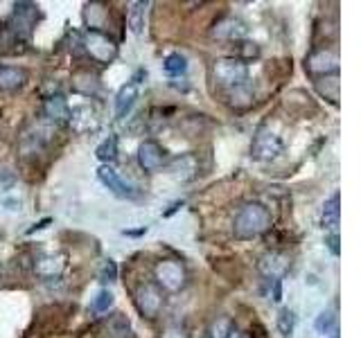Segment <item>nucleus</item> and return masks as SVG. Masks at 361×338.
<instances>
[{"instance_id":"obj_14","label":"nucleus","mask_w":361,"mask_h":338,"mask_svg":"<svg viewBox=\"0 0 361 338\" xmlns=\"http://www.w3.org/2000/svg\"><path fill=\"white\" fill-rule=\"evenodd\" d=\"M43 115L50 124H54V127H63V124H68V120H71V106H68L66 97L50 95L43 101Z\"/></svg>"},{"instance_id":"obj_25","label":"nucleus","mask_w":361,"mask_h":338,"mask_svg":"<svg viewBox=\"0 0 361 338\" xmlns=\"http://www.w3.org/2000/svg\"><path fill=\"white\" fill-rule=\"evenodd\" d=\"M233 330L235 327L228 315H217L208 327V338H228Z\"/></svg>"},{"instance_id":"obj_27","label":"nucleus","mask_w":361,"mask_h":338,"mask_svg":"<svg viewBox=\"0 0 361 338\" xmlns=\"http://www.w3.org/2000/svg\"><path fill=\"white\" fill-rule=\"evenodd\" d=\"M316 327V332H319L321 336H332L334 332H338V327H336V315L327 309V311H321L319 313V318H316L314 323Z\"/></svg>"},{"instance_id":"obj_13","label":"nucleus","mask_w":361,"mask_h":338,"mask_svg":"<svg viewBox=\"0 0 361 338\" xmlns=\"http://www.w3.org/2000/svg\"><path fill=\"white\" fill-rule=\"evenodd\" d=\"M66 268V257L63 255H54V253H43L37 255L34 259V273L43 280H54L63 273Z\"/></svg>"},{"instance_id":"obj_9","label":"nucleus","mask_w":361,"mask_h":338,"mask_svg":"<svg viewBox=\"0 0 361 338\" xmlns=\"http://www.w3.org/2000/svg\"><path fill=\"white\" fill-rule=\"evenodd\" d=\"M97 180L111 192V194H116L118 199H129V201L131 199H138V189H135L133 185H129L127 180H122L118 176L116 169L109 167V165H102L97 169Z\"/></svg>"},{"instance_id":"obj_1","label":"nucleus","mask_w":361,"mask_h":338,"mask_svg":"<svg viewBox=\"0 0 361 338\" xmlns=\"http://www.w3.org/2000/svg\"><path fill=\"white\" fill-rule=\"evenodd\" d=\"M271 228V212L262 203H246L240 212L235 214L233 230L240 239H253V237L264 234Z\"/></svg>"},{"instance_id":"obj_32","label":"nucleus","mask_w":361,"mask_h":338,"mask_svg":"<svg viewBox=\"0 0 361 338\" xmlns=\"http://www.w3.org/2000/svg\"><path fill=\"white\" fill-rule=\"evenodd\" d=\"M325 244H327V248L332 251V255H338V253H341V248H338V232L327 234V237H325Z\"/></svg>"},{"instance_id":"obj_26","label":"nucleus","mask_w":361,"mask_h":338,"mask_svg":"<svg viewBox=\"0 0 361 338\" xmlns=\"http://www.w3.org/2000/svg\"><path fill=\"white\" fill-rule=\"evenodd\" d=\"M163 68H165V73L169 77H180V75L188 73V59H185L183 54L174 52V54H169L167 59L163 61Z\"/></svg>"},{"instance_id":"obj_11","label":"nucleus","mask_w":361,"mask_h":338,"mask_svg":"<svg viewBox=\"0 0 361 338\" xmlns=\"http://www.w3.org/2000/svg\"><path fill=\"white\" fill-rule=\"evenodd\" d=\"M167 163V151L163 144H158L156 140H145L138 146V165L145 169V172H158L163 165Z\"/></svg>"},{"instance_id":"obj_20","label":"nucleus","mask_w":361,"mask_h":338,"mask_svg":"<svg viewBox=\"0 0 361 338\" xmlns=\"http://www.w3.org/2000/svg\"><path fill=\"white\" fill-rule=\"evenodd\" d=\"M316 90L319 95L325 97L332 106H338V95H341V82H338V75H327L316 79Z\"/></svg>"},{"instance_id":"obj_18","label":"nucleus","mask_w":361,"mask_h":338,"mask_svg":"<svg viewBox=\"0 0 361 338\" xmlns=\"http://www.w3.org/2000/svg\"><path fill=\"white\" fill-rule=\"evenodd\" d=\"M135 99H138V86L135 84H124L118 95H116V118H127L129 111L133 108Z\"/></svg>"},{"instance_id":"obj_36","label":"nucleus","mask_w":361,"mask_h":338,"mask_svg":"<svg viewBox=\"0 0 361 338\" xmlns=\"http://www.w3.org/2000/svg\"><path fill=\"white\" fill-rule=\"evenodd\" d=\"M0 287H3V277H0Z\"/></svg>"},{"instance_id":"obj_31","label":"nucleus","mask_w":361,"mask_h":338,"mask_svg":"<svg viewBox=\"0 0 361 338\" xmlns=\"http://www.w3.org/2000/svg\"><path fill=\"white\" fill-rule=\"evenodd\" d=\"M240 52L244 54V56H242V61L246 63L248 56H257V54H259V48H257L255 43H248V41H244V43L240 45Z\"/></svg>"},{"instance_id":"obj_17","label":"nucleus","mask_w":361,"mask_h":338,"mask_svg":"<svg viewBox=\"0 0 361 338\" xmlns=\"http://www.w3.org/2000/svg\"><path fill=\"white\" fill-rule=\"evenodd\" d=\"M169 172H172V176L176 180H180V183H185V180H192L197 176L199 172V163L197 158L192 154H185V156H178L174 158L172 163H169Z\"/></svg>"},{"instance_id":"obj_7","label":"nucleus","mask_w":361,"mask_h":338,"mask_svg":"<svg viewBox=\"0 0 361 338\" xmlns=\"http://www.w3.org/2000/svg\"><path fill=\"white\" fill-rule=\"evenodd\" d=\"M156 280L161 291H180L185 287V268L176 259H163L156 264Z\"/></svg>"},{"instance_id":"obj_19","label":"nucleus","mask_w":361,"mask_h":338,"mask_svg":"<svg viewBox=\"0 0 361 338\" xmlns=\"http://www.w3.org/2000/svg\"><path fill=\"white\" fill-rule=\"evenodd\" d=\"M287 268H289L287 257L282 253H271L259 262V270L271 280H282V275L287 273Z\"/></svg>"},{"instance_id":"obj_16","label":"nucleus","mask_w":361,"mask_h":338,"mask_svg":"<svg viewBox=\"0 0 361 338\" xmlns=\"http://www.w3.org/2000/svg\"><path fill=\"white\" fill-rule=\"evenodd\" d=\"M27 82V70L16 65H3L0 68V90L3 93H14V90L23 88Z\"/></svg>"},{"instance_id":"obj_5","label":"nucleus","mask_w":361,"mask_h":338,"mask_svg":"<svg viewBox=\"0 0 361 338\" xmlns=\"http://www.w3.org/2000/svg\"><path fill=\"white\" fill-rule=\"evenodd\" d=\"M135 309L140 311L142 318L154 320L163 309V291L154 282H142L135 291Z\"/></svg>"},{"instance_id":"obj_35","label":"nucleus","mask_w":361,"mask_h":338,"mask_svg":"<svg viewBox=\"0 0 361 338\" xmlns=\"http://www.w3.org/2000/svg\"><path fill=\"white\" fill-rule=\"evenodd\" d=\"M327 338H338V332H334L332 336H327Z\"/></svg>"},{"instance_id":"obj_24","label":"nucleus","mask_w":361,"mask_h":338,"mask_svg":"<svg viewBox=\"0 0 361 338\" xmlns=\"http://www.w3.org/2000/svg\"><path fill=\"white\" fill-rule=\"evenodd\" d=\"M95 156L104 165L116 161V158H118V138H116V135H109L106 140H102V144L95 149Z\"/></svg>"},{"instance_id":"obj_33","label":"nucleus","mask_w":361,"mask_h":338,"mask_svg":"<svg viewBox=\"0 0 361 338\" xmlns=\"http://www.w3.org/2000/svg\"><path fill=\"white\" fill-rule=\"evenodd\" d=\"M48 223H52V219H43V221H39L37 225H34V228H30V230H27V234L37 232V230H43V228H45V225H48Z\"/></svg>"},{"instance_id":"obj_3","label":"nucleus","mask_w":361,"mask_h":338,"mask_svg":"<svg viewBox=\"0 0 361 338\" xmlns=\"http://www.w3.org/2000/svg\"><path fill=\"white\" fill-rule=\"evenodd\" d=\"M214 82L224 88H237L244 86L248 79V63H244L240 56H221L212 65Z\"/></svg>"},{"instance_id":"obj_30","label":"nucleus","mask_w":361,"mask_h":338,"mask_svg":"<svg viewBox=\"0 0 361 338\" xmlns=\"http://www.w3.org/2000/svg\"><path fill=\"white\" fill-rule=\"evenodd\" d=\"M118 280V266L113 259H106L104 264H102V270H99V282H104V284H111V282Z\"/></svg>"},{"instance_id":"obj_34","label":"nucleus","mask_w":361,"mask_h":338,"mask_svg":"<svg viewBox=\"0 0 361 338\" xmlns=\"http://www.w3.org/2000/svg\"><path fill=\"white\" fill-rule=\"evenodd\" d=\"M228 338H251V334H246V332H242V330H233Z\"/></svg>"},{"instance_id":"obj_23","label":"nucleus","mask_w":361,"mask_h":338,"mask_svg":"<svg viewBox=\"0 0 361 338\" xmlns=\"http://www.w3.org/2000/svg\"><path fill=\"white\" fill-rule=\"evenodd\" d=\"M228 99H231V106H235V108H248L253 104V93H251V88L244 84V86L231 88Z\"/></svg>"},{"instance_id":"obj_8","label":"nucleus","mask_w":361,"mask_h":338,"mask_svg":"<svg viewBox=\"0 0 361 338\" xmlns=\"http://www.w3.org/2000/svg\"><path fill=\"white\" fill-rule=\"evenodd\" d=\"M282 149H285V144H282V140L278 138V135L262 129V131H257V135L253 138L251 156L255 158V161L267 163V161H274V158H278L282 154Z\"/></svg>"},{"instance_id":"obj_6","label":"nucleus","mask_w":361,"mask_h":338,"mask_svg":"<svg viewBox=\"0 0 361 338\" xmlns=\"http://www.w3.org/2000/svg\"><path fill=\"white\" fill-rule=\"evenodd\" d=\"M305 70L310 75H319V77L336 75L338 73V52L334 48H327V45L312 50L307 59H305Z\"/></svg>"},{"instance_id":"obj_29","label":"nucleus","mask_w":361,"mask_h":338,"mask_svg":"<svg viewBox=\"0 0 361 338\" xmlns=\"http://www.w3.org/2000/svg\"><path fill=\"white\" fill-rule=\"evenodd\" d=\"M111 307H113V293L109 289H102L93 298V311L95 313H109Z\"/></svg>"},{"instance_id":"obj_2","label":"nucleus","mask_w":361,"mask_h":338,"mask_svg":"<svg viewBox=\"0 0 361 338\" xmlns=\"http://www.w3.org/2000/svg\"><path fill=\"white\" fill-rule=\"evenodd\" d=\"M82 48L90 59L102 65L111 63L118 56V43L102 30H86L82 37Z\"/></svg>"},{"instance_id":"obj_12","label":"nucleus","mask_w":361,"mask_h":338,"mask_svg":"<svg viewBox=\"0 0 361 338\" xmlns=\"http://www.w3.org/2000/svg\"><path fill=\"white\" fill-rule=\"evenodd\" d=\"M68 124L73 127V131L77 133H90V131H97L99 127V118H97V111L88 104H79L71 111V120Z\"/></svg>"},{"instance_id":"obj_15","label":"nucleus","mask_w":361,"mask_h":338,"mask_svg":"<svg viewBox=\"0 0 361 338\" xmlns=\"http://www.w3.org/2000/svg\"><path fill=\"white\" fill-rule=\"evenodd\" d=\"M338 221H341V194L334 192V194L323 203L321 225L327 234H334V232H338Z\"/></svg>"},{"instance_id":"obj_4","label":"nucleus","mask_w":361,"mask_h":338,"mask_svg":"<svg viewBox=\"0 0 361 338\" xmlns=\"http://www.w3.org/2000/svg\"><path fill=\"white\" fill-rule=\"evenodd\" d=\"M39 18H41V11L34 3H16L14 5V14H11L3 23V25L23 43V41L30 39V34H32L34 27H37Z\"/></svg>"},{"instance_id":"obj_10","label":"nucleus","mask_w":361,"mask_h":338,"mask_svg":"<svg viewBox=\"0 0 361 338\" xmlns=\"http://www.w3.org/2000/svg\"><path fill=\"white\" fill-rule=\"evenodd\" d=\"M210 37L226 43H240L246 37V25L237 16H221L214 20Z\"/></svg>"},{"instance_id":"obj_22","label":"nucleus","mask_w":361,"mask_h":338,"mask_svg":"<svg viewBox=\"0 0 361 338\" xmlns=\"http://www.w3.org/2000/svg\"><path fill=\"white\" fill-rule=\"evenodd\" d=\"M106 330L113 338H129L131 336V323L127 320V315L113 313L106 320Z\"/></svg>"},{"instance_id":"obj_21","label":"nucleus","mask_w":361,"mask_h":338,"mask_svg":"<svg viewBox=\"0 0 361 338\" xmlns=\"http://www.w3.org/2000/svg\"><path fill=\"white\" fill-rule=\"evenodd\" d=\"M147 7H149V3H142V0L129 3V9H127V25H129L131 34H135V37H140V34L145 32Z\"/></svg>"},{"instance_id":"obj_28","label":"nucleus","mask_w":361,"mask_h":338,"mask_svg":"<svg viewBox=\"0 0 361 338\" xmlns=\"http://www.w3.org/2000/svg\"><path fill=\"white\" fill-rule=\"evenodd\" d=\"M293 323H296V315H293V311L291 309H280V313H278V330H280V334L285 336V338L291 336Z\"/></svg>"}]
</instances>
